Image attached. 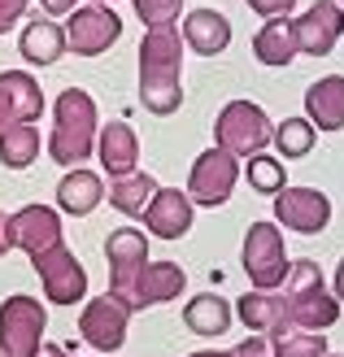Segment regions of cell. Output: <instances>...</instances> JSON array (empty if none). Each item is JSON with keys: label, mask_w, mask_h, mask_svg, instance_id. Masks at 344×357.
<instances>
[{"label": "cell", "mask_w": 344, "mask_h": 357, "mask_svg": "<svg viewBox=\"0 0 344 357\" xmlns=\"http://www.w3.org/2000/svg\"><path fill=\"white\" fill-rule=\"evenodd\" d=\"M184 35L179 26H157L144 31L140 40V100L157 118H170L184 109Z\"/></svg>", "instance_id": "obj_1"}, {"label": "cell", "mask_w": 344, "mask_h": 357, "mask_svg": "<svg viewBox=\"0 0 344 357\" xmlns=\"http://www.w3.org/2000/svg\"><path fill=\"white\" fill-rule=\"evenodd\" d=\"M283 318H279V327L270 331V335H283V331H314L322 335L327 327H336V318H340V301L336 292L322 283V271H318V261L310 257H301L287 266V283H283Z\"/></svg>", "instance_id": "obj_2"}, {"label": "cell", "mask_w": 344, "mask_h": 357, "mask_svg": "<svg viewBox=\"0 0 344 357\" xmlns=\"http://www.w3.org/2000/svg\"><path fill=\"white\" fill-rule=\"evenodd\" d=\"M96 135H100V118H96L92 92H83V87L57 92V100H52V135L44 139L52 162L61 170H79L96 153Z\"/></svg>", "instance_id": "obj_3"}, {"label": "cell", "mask_w": 344, "mask_h": 357, "mask_svg": "<svg viewBox=\"0 0 344 357\" xmlns=\"http://www.w3.org/2000/svg\"><path fill=\"white\" fill-rule=\"evenodd\" d=\"M240 261H244V275L257 292H279L287 283V244H283V227L257 218L244 231V248H240Z\"/></svg>", "instance_id": "obj_4"}, {"label": "cell", "mask_w": 344, "mask_h": 357, "mask_svg": "<svg viewBox=\"0 0 344 357\" xmlns=\"http://www.w3.org/2000/svg\"><path fill=\"white\" fill-rule=\"evenodd\" d=\"M214 144L227 149L231 157H244L248 162V157H257L275 144V122L253 100H227L218 122H214Z\"/></svg>", "instance_id": "obj_5"}, {"label": "cell", "mask_w": 344, "mask_h": 357, "mask_svg": "<svg viewBox=\"0 0 344 357\" xmlns=\"http://www.w3.org/2000/svg\"><path fill=\"white\" fill-rule=\"evenodd\" d=\"M44 327H48L44 301H35L27 292H13L0 301V349L9 357H40Z\"/></svg>", "instance_id": "obj_6"}, {"label": "cell", "mask_w": 344, "mask_h": 357, "mask_svg": "<svg viewBox=\"0 0 344 357\" xmlns=\"http://www.w3.org/2000/svg\"><path fill=\"white\" fill-rule=\"evenodd\" d=\"M235 183H240V157H231L218 144H209L188 170V196H192V205H205V209L227 205Z\"/></svg>", "instance_id": "obj_7"}, {"label": "cell", "mask_w": 344, "mask_h": 357, "mask_svg": "<svg viewBox=\"0 0 344 357\" xmlns=\"http://www.w3.org/2000/svg\"><path fill=\"white\" fill-rule=\"evenodd\" d=\"M31 266H35V275H40V288H44L48 305H66L70 310V305H79V301H87V271L66 244L31 257Z\"/></svg>", "instance_id": "obj_8"}, {"label": "cell", "mask_w": 344, "mask_h": 357, "mask_svg": "<svg viewBox=\"0 0 344 357\" xmlns=\"http://www.w3.org/2000/svg\"><path fill=\"white\" fill-rule=\"evenodd\" d=\"M122 40V17L110 5H79L66 17V52L75 57H100Z\"/></svg>", "instance_id": "obj_9"}, {"label": "cell", "mask_w": 344, "mask_h": 357, "mask_svg": "<svg viewBox=\"0 0 344 357\" xmlns=\"http://www.w3.org/2000/svg\"><path fill=\"white\" fill-rule=\"evenodd\" d=\"M126 331H131V310L122 305L114 292H100L92 301H83L79 314V335L87 349L96 353H118L126 344Z\"/></svg>", "instance_id": "obj_10"}, {"label": "cell", "mask_w": 344, "mask_h": 357, "mask_svg": "<svg viewBox=\"0 0 344 357\" xmlns=\"http://www.w3.org/2000/svg\"><path fill=\"white\" fill-rule=\"evenodd\" d=\"M184 288H188V271H184L179 261H149V266H144V271L118 292V301L135 314V310H153V305H166V301L184 296Z\"/></svg>", "instance_id": "obj_11"}, {"label": "cell", "mask_w": 344, "mask_h": 357, "mask_svg": "<svg viewBox=\"0 0 344 357\" xmlns=\"http://www.w3.org/2000/svg\"><path fill=\"white\" fill-rule=\"evenodd\" d=\"M297 52L301 57H327V52L344 40V9L340 0H314L305 13L292 17Z\"/></svg>", "instance_id": "obj_12"}, {"label": "cell", "mask_w": 344, "mask_h": 357, "mask_svg": "<svg viewBox=\"0 0 344 357\" xmlns=\"http://www.w3.org/2000/svg\"><path fill=\"white\" fill-rule=\"evenodd\" d=\"M275 222L283 231H297V236H318V231H327V222H331L327 192H318V188H292V183H287L275 196Z\"/></svg>", "instance_id": "obj_13"}, {"label": "cell", "mask_w": 344, "mask_h": 357, "mask_svg": "<svg viewBox=\"0 0 344 357\" xmlns=\"http://www.w3.org/2000/svg\"><path fill=\"white\" fill-rule=\"evenodd\" d=\"M149 231H140V227H118L105 236V261H110V292L118 296L126 283H131L144 266H149Z\"/></svg>", "instance_id": "obj_14"}, {"label": "cell", "mask_w": 344, "mask_h": 357, "mask_svg": "<svg viewBox=\"0 0 344 357\" xmlns=\"http://www.w3.org/2000/svg\"><path fill=\"white\" fill-rule=\"evenodd\" d=\"M44 105V87L27 70H0V131L17 127V122H40Z\"/></svg>", "instance_id": "obj_15"}, {"label": "cell", "mask_w": 344, "mask_h": 357, "mask_svg": "<svg viewBox=\"0 0 344 357\" xmlns=\"http://www.w3.org/2000/svg\"><path fill=\"white\" fill-rule=\"evenodd\" d=\"M192 218H196V205L184 188H157L149 209L140 213V222L153 240H184L192 231Z\"/></svg>", "instance_id": "obj_16"}, {"label": "cell", "mask_w": 344, "mask_h": 357, "mask_svg": "<svg viewBox=\"0 0 344 357\" xmlns=\"http://www.w3.org/2000/svg\"><path fill=\"white\" fill-rule=\"evenodd\" d=\"M57 244H66L61 240V209L35 201V205H22L13 213V248H22L27 257H40Z\"/></svg>", "instance_id": "obj_17"}, {"label": "cell", "mask_w": 344, "mask_h": 357, "mask_svg": "<svg viewBox=\"0 0 344 357\" xmlns=\"http://www.w3.org/2000/svg\"><path fill=\"white\" fill-rule=\"evenodd\" d=\"M96 157L110 178L135 174L140 170V135L131 131V122H105L96 135Z\"/></svg>", "instance_id": "obj_18"}, {"label": "cell", "mask_w": 344, "mask_h": 357, "mask_svg": "<svg viewBox=\"0 0 344 357\" xmlns=\"http://www.w3.org/2000/svg\"><path fill=\"white\" fill-rule=\"evenodd\" d=\"M305 118L314 131H344V75H322L305 87Z\"/></svg>", "instance_id": "obj_19"}, {"label": "cell", "mask_w": 344, "mask_h": 357, "mask_svg": "<svg viewBox=\"0 0 344 357\" xmlns=\"http://www.w3.org/2000/svg\"><path fill=\"white\" fill-rule=\"evenodd\" d=\"M17 52H22V61L44 70V66H57L66 57V26H57L52 17H31L17 35Z\"/></svg>", "instance_id": "obj_20"}, {"label": "cell", "mask_w": 344, "mask_h": 357, "mask_svg": "<svg viewBox=\"0 0 344 357\" xmlns=\"http://www.w3.org/2000/svg\"><path fill=\"white\" fill-rule=\"evenodd\" d=\"M179 35H184V44L196 52V57H218V52H227V44H231V22L218 9H192L184 17V26H179Z\"/></svg>", "instance_id": "obj_21"}, {"label": "cell", "mask_w": 344, "mask_h": 357, "mask_svg": "<svg viewBox=\"0 0 344 357\" xmlns=\"http://www.w3.org/2000/svg\"><path fill=\"white\" fill-rule=\"evenodd\" d=\"M100 201H105V178L92 174L87 166L66 170V174L57 178V209L70 213V218H87V213H92Z\"/></svg>", "instance_id": "obj_22"}, {"label": "cell", "mask_w": 344, "mask_h": 357, "mask_svg": "<svg viewBox=\"0 0 344 357\" xmlns=\"http://www.w3.org/2000/svg\"><path fill=\"white\" fill-rule=\"evenodd\" d=\"M184 323L192 335H205V340H218V335L235 323V305L227 296L218 292H201V296H192L188 305H184Z\"/></svg>", "instance_id": "obj_23"}, {"label": "cell", "mask_w": 344, "mask_h": 357, "mask_svg": "<svg viewBox=\"0 0 344 357\" xmlns=\"http://www.w3.org/2000/svg\"><path fill=\"white\" fill-rule=\"evenodd\" d=\"M253 57L270 70H283L292 66L301 52H297V35H292V17H270L262 22V31L253 35Z\"/></svg>", "instance_id": "obj_24"}, {"label": "cell", "mask_w": 344, "mask_h": 357, "mask_svg": "<svg viewBox=\"0 0 344 357\" xmlns=\"http://www.w3.org/2000/svg\"><path fill=\"white\" fill-rule=\"evenodd\" d=\"M157 178L149 170H135V174H126V178H110V188H105V196H110V205L118 213H126V218H140L144 209H149V201L157 196Z\"/></svg>", "instance_id": "obj_25"}, {"label": "cell", "mask_w": 344, "mask_h": 357, "mask_svg": "<svg viewBox=\"0 0 344 357\" xmlns=\"http://www.w3.org/2000/svg\"><path fill=\"white\" fill-rule=\"evenodd\" d=\"M40 153H44V135L35 122H17V127L9 131H0V166L5 170H27L40 162Z\"/></svg>", "instance_id": "obj_26"}, {"label": "cell", "mask_w": 344, "mask_h": 357, "mask_svg": "<svg viewBox=\"0 0 344 357\" xmlns=\"http://www.w3.org/2000/svg\"><path fill=\"white\" fill-rule=\"evenodd\" d=\"M235 318L248 327V331H257V335H270L279 327V318H283V292H244L240 301H235Z\"/></svg>", "instance_id": "obj_27"}, {"label": "cell", "mask_w": 344, "mask_h": 357, "mask_svg": "<svg viewBox=\"0 0 344 357\" xmlns=\"http://www.w3.org/2000/svg\"><path fill=\"white\" fill-rule=\"evenodd\" d=\"M318 144V131L310 118H283L275 127V149H279V162H297V157H310V149Z\"/></svg>", "instance_id": "obj_28"}, {"label": "cell", "mask_w": 344, "mask_h": 357, "mask_svg": "<svg viewBox=\"0 0 344 357\" xmlns=\"http://www.w3.org/2000/svg\"><path fill=\"white\" fill-rule=\"evenodd\" d=\"M244 178H248V188L253 192H262V196H279L287 188V170L275 153H257V157H248L244 162Z\"/></svg>", "instance_id": "obj_29"}, {"label": "cell", "mask_w": 344, "mask_h": 357, "mask_svg": "<svg viewBox=\"0 0 344 357\" xmlns=\"http://www.w3.org/2000/svg\"><path fill=\"white\" fill-rule=\"evenodd\" d=\"M275 357H331L327 340L314 331H283V335H266Z\"/></svg>", "instance_id": "obj_30"}, {"label": "cell", "mask_w": 344, "mask_h": 357, "mask_svg": "<svg viewBox=\"0 0 344 357\" xmlns=\"http://www.w3.org/2000/svg\"><path fill=\"white\" fill-rule=\"evenodd\" d=\"M188 0H131L135 17L144 22V31H157V26H174L179 13H184Z\"/></svg>", "instance_id": "obj_31"}, {"label": "cell", "mask_w": 344, "mask_h": 357, "mask_svg": "<svg viewBox=\"0 0 344 357\" xmlns=\"http://www.w3.org/2000/svg\"><path fill=\"white\" fill-rule=\"evenodd\" d=\"M244 5H248L253 13H262L266 22H270V17H292L297 0H244Z\"/></svg>", "instance_id": "obj_32"}, {"label": "cell", "mask_w": 344, "mask_h": 357, "mask_svg": "<svg viewBox=\"0 0 344 357\" xmlns=\"http://www.w3.org/2000/svg\"><path fill=\"white\" fill-rule=\"evenodd\" d=\"M27 5H31V0H0V35H9L17 22H22Z\"/></svg>", "instance_id": "obj_33"}, {"label": "cell", "mask_w": 344, "mask_h": 357, "mask_svg": "<svg viewBox=\"0 0 344 357\" xmlns=\"http://www.w3.org/2000/svg\"><path fill=\"white\" fill-rule=\"evenodd\" d=\"M231 357H275V349H270L266 335H248L244 344H235V349H231Z\"/></svg>", "instance_id": "obj_34"}, {"label": "cell", "mask_w": 344, "mask_h": 357, "mask_svg": "<svg viewBox=\"0 0 344 357\" xmlns=\"http://www.w3.org/2000/svg\"><path fill=\"white\" fill-rule=\"evenodd\" d=\"M40 9H44V17L57 22V17H70V13L79 9V0H40Z\"/></svg>", "instance_id": "obj_35"}, {"label": "cell", "mask_w": 344, "mask_h": 357, "mask_svg": "<svg viewBox=\"0 0 344 357\" xmlns=\"http://www.w3.org/2000/svg\"><path fill=\"white\" fill-rule=\"evenodd\" d=\"M13 253V213H0V257Z\"/></svg>", "instance_id": "obj_36"}, {"label": "cell", "mask_w": 344, "mask_h": 357, "mask_svg": "<svg viewBox=\"0 0 344 357\" xmlns=\"http://www.w3.org/2000/svg\"><path fill=\"white\" fill-rule=\"evenodd\" d=\"M336 301H340V305H344V257H340V266H336Z\"/></svg>", "instance_id": "obj_37"}, {"label": "cell", "mask_w": 344, "mask_h": 357, "mask_svg": "<svg viewBox=\"0 0 344 357\" xmlns=\"http://www.w3.org/2000/svg\"><path fill=\"white\" fill-rule=\"evenodd\" d=\"M40 357H75V353L61 349V344H44V349H40Z\"/></svg>", "instance_id": "obj_38"}, {"label": "cell", "mask_w": 344, "mask_h": 357, "mask_svg": "<svg viewBox=\"0 0 344 357\" xmlns=\"http://www.w3.org/2000/svg\"><path fill=\"white\" fill-rule=\"evenodd\" d=\"M188 357H231V349H205V353H188Z\"/></svg>", "instance_id": "obj_39"}, {"label": "cell", "mask_w": 344, "mask_h": 357, "mask_svg": "<svg viewBox=\"0 0 344 357\" xmlns=\"http://www.w3.org/2000/svg\"><path fill=\"white\" fill-rule=\"evenodd\" d=\"M87 5H114V0H87Z\"/></svg>", "instance_id": "obj_40"}, {"label": "cell", "mask_w": 344, "mask_h": 357, "mask_svg": "<svg viewBox=\"0 0 344 357\" xmlns=\"http://www.w3.org/2000/svg\"><path fill=\"white\" fill-rule=\"evenodd\" d=\"M0 357H9V353H5V349H0Z\"/></svg>", "instance_id": "obj_41"}, {"label": "cell", "mask_w": 344, "mask_h": 357, "mask_svg": "<svg viewBox=\"0 0 344 357\" xmlns=\"http://www.w3.org/2000/svg\"><path fill=\"white\" fill-rule=\"evenodd\" d=\"M340 9H344V0H340Z\"/></svg>", "instance_id": "obj_42"}]
</instances>
